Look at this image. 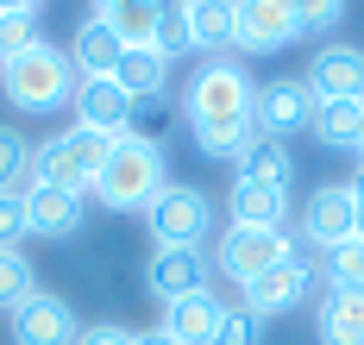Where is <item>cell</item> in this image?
Segmentation results:
<instances>
[{
    "label": "cell",
    "instance_id": "cell-19",
    "mask_svg": "<svg viewBox=\"0 0 364 345\" xmlns=\"http://www.w3.org/2000/svg\"><path fill=\"white\" fill-rule=\"evenodd\" d=\"M226 214H232V226H283V220H289V189H270V182H239V176H232Z\"/></svg>",
    "mask_w": 364,
    "mask_h": 345
},
{
    "label": "cell",
    "instance_id": "cell-37",
    "mask_svg": "<svg viewBox=\"0 0 364 345\" xmlns=\"http://www.w3.org/2000/svg\"><path fill=\"white\" fill-rule=\"evenodd\" d=\"M38 0H0V19H13V13H32Z\"/></svg>",
    "mask_w": 364,
    "mask_h": 345
},
{
    "label": "cell",
    "instance_id": "cell-14",
    "mask_svg": "<svg viewBox=\"0 0 364 345\" xmlns=\"http://www.w3.org/2000/svg\"><path fill=\"white\" fill-rule=\"evenodd\" d=\"M301 82L314 88V101H364V50L358 44H327Z\"/></svg>",
    "mask_w": 364,
    "mask_h": 345
},
{
    "label": "cell",
    "instance_id": "cell-11",
    "mask_svg": "<svg viewBox=\"0 0 364 345\" xmlns=\"http://www.w3.org/2000/svg\"><path fill=\"white\" fill-rule=\"evenodd\" d=\"M208 270H214V258L195 251V245H157L151 264H145V289L170 307L182 295H195V289H208Z\"/></svg>",
    "mask_w": 364,
    "mask_h": 345
},
{
    "label": "cell",
    "instance_id": "cell-12",
    "mask_svg": "<svg viewBox=\"0 0 364 345\" xmlns=\"http://www.w3.org/2000/svg\"><path fill=\"white\" fill-rule=\"evenodd\" d=\"M232 6H239V50H252V57H270L301 38L289 0H232Z\"/></svg>",
    "mask_w": 364,
    "mask_h": 345
},
{
    "label": "cell",
    "instance_id": "cell-38",
    "mask_svg": "<svg viewBox=\"0 0 364 345\" xmlns=\"http://www.w3.org/2000/svg\"><path fill=\"white\" fill-rule=\"evenodd\" d=\"M88 6H95V13H113V6H126V0H88Z\"/></svg>",
    "mask_w": 364,
    "mask_h": 345
},
{
    "label": "cell",
    "instance_id": "cell-35",
    "mask_svg": "<svg viewBox=\"0 0 364 345\" xmlns=\"http://www.w3.org/2000/svg\"><path fill=\"white\" fill-rule=\"evenodd\" d=\"M346 189H352V201H358V220H364V157L352 163V176H346Z\"/></svg>",
    "mask_w": 364,
    "mask_h": 345
},
{
    "label": "cell",
    "instance_id": "cell-33",
    "mask_svg": "<svg viewBox=\"0 0 364 345\" xmlns=\"http://www.w3.org/2000/svg\"><path fill=\"white\" fill-rule=\"evenodd\" d=\"M32 239V226H26V201L19 195H0V251H19Z\"/></svg>",
    "mask_w": 364,
    "mask_h": 345
},
{
    "label": "cell",
    "instance_id": "cell-24",
    "mask_svg": "<svg viewBox=\"0 0 364 345\" xmlns=\"http://www.w3.org/2000/svg\"><path fill=\"white\" fill-rule=\"evenodd\" d=\"M32 182V138L19 126H0V195H26Z\"/></svg>",
    "mask_w": 364,
    "mask_h": 345
},
{
    "label": "cell",
    "instance_id": "cell-25",
    "mask_svg": "<svg viewBox=\"0 0 364 345\" xmlns=\"http://www.w3.org/2000/svg\"><path fill=\"white\" fill-rule=\"evenodd\" d=\"M157 57H188L195 50V26H188V0H157V38H151Z\"/></svg>",
    "mask_w": 364,
    "mask_h": 345
},
{
    "label": "cell",
    "instance_id": "cell-10",
    "mask_svg": "<svg viewBox=\"0 0 364 345\" xmlns=\"http://www.w3.org/2000/svg\"><path fill=\"white\" fill-rule=\"evenodd\" d=\"M301 239H308L314 251H333V245L358 239V201H352L346 182H321V189L308 195V207H301Z\"/></svg>",
    "mask_w": 364,
    "mask_h": 345
},
{
    "label": "cell",
    "instance_id": "cell-39",
    "mask_svg": "<svg viewBox=\"0 0 364 345\" xmlns=\"http://www.w3.org/2000/svg\"><path fill=\"white\" fill-rule=\"evenodd\" d=\"M358 157H364V151H358Z\"/></svg>",
    "mask_w": 364,
    "mask_h": 345
},
{
    "label": "cell",
    "instance_id": "cell-31",
    "mask_svg": "<svg viewBox=\"0 0 364 345\" xmlns=\"http://www.w3.org/2000/svg\"><path fill=\"white\" fill-rule=\"evenodd\" d=\"M32 44H44V32H38V13H13V19H0V63L26 57Z\"/></svg>",
    "mask_w": 364,
    "mask_h": 345
},
{
    "label": "cell",
    "instance_id": "cell-6",
    "mask_svg": "<svg viewBox=\"0 0 364 345\" xmlns=\"http://www.w3.org/2000/svg\"><path fill=\"white\" fill-rule=\"evenodd\" d=\"M145 226L157 245H208V232H214V201L195 189V182H170V189L157 195L145 207Z\"/></svg>",
    "mask_w": 364,
    "mask_h": 345
},
{
    "label": "cell",
    "instance_id": "cell-27",
    "mask_svg": "<svg viewBox=\"0 0 364 345\" xmlns=\"http://www.w3.org/2000/svg\"><path fill=\"white\" fill-rule=\"evenodd\" d=\"M32 289H38L32 258H26V251H0V314H13V307L26 302Z\"/></svg>",
    "mask_w": 364,
    "mask_h": 345
},
{
    "label": "cell",
    "instance_id": "cell-30",
    "mask_svg": "<svg viewBox=\"0 0 364 345\" xmlns=\"http://www.w3.org/2000/svg\"><path fill=\"white\" fill-rule=\"evenodd\" d=\"M327 276L333 289H364V239H346L327 251Z\"/></svg>",
    "mask_w": 364,
    "mask_h": 345
},
{
    "label": "cell",
    "instance_id": "cell-20",
    "mask_svg": "<svg viewBox=\"0 0 364 345\" xmlns=\"http://www.w3.org/2000/svg\"><path fill=\"white\" fill-rule=\"evenodd\" d=\"M188 26H195V50H208V57L239 50V6L232 0H188Z\"/></svg>",
    "mask_w": 364,
    "mask_h": 345
},
{
    "label": "cell",
    "instance_id": "cell-7",
    "mask_svg": "<svg viewBox=\"0 0 364 345\" xmlns=\"http://www.w3.org/2000/svg\"><path fill=\"white\" fill-rule=\"evenodd\" d=\"M6 320H13V345H75L82 339L75 307L63 302V295H50V289H32Z\"/></svg>",
    "mask_w": 364,
    "mask_h": 345
},
{
    "label": "cell",
    "instance_id": "cell-1",
    "mask_svg": "<svg viewBox=\"0 0 364 345\" xmlns=\"http://www.w3.org/2000/svg\"><path fill=\"white\" fill-rule=\"evenodd\" d=\"M252 101H257V82L245 76V63L232 57H208L188 88H182V114H188V132L208 157H239V145L252 138Z\"/></svg>",
    "mask_w": 364,
    "mask_h": 345
},
{
    "label": "cell",
    "instance_id": "cell-13",
    "mask_svg": "<svg viewBox=\"0 0 364 345\" xmlns=\"http://www.w3.org/2000/svg\"><path fill=\"white\" fill-rule=\"evenodd\" d=\"M70 107H75V126H95V132H107V138H126L132 94H126L113 76H82L75 94H70Z\"/></svg>",
    "mask_w": 364,
    "mask_h": 345
},
{
    "label": "cell",
    "instance_id": "cell-8",
    "mask_svg": "<svg viewBox=\"0 0 364 345\" xmlns=\"http://www.w3.org/2000/svg\"><path fill=\"white\" fill-rule=\"evenodd\" d=\"M314 88L301 76H277V82H264L257 88V101H252V126L257 132H270V138H289V132H301V126H314Z\"/></svg>",
    "mask_w": 364,
    "mask_h": 345
},
{
    "label": "cell",
    "instance_id": "cell-15",
    "mask_svg": "<svg viewBox=\"0 0 364 345\" xmlns=\"http://www.w3.org/2000/svg\"><path fill=\"white\" fill-rule=\"evenodd\" d=\"M19 201H26V226H32V239H70V232L82 226V201H88V195L32 182Z\"/></svg>",
    "mask_w": 364,
    "mask_h": 345
},
{
    "label": "cell",
    "instance_id": "cell-2",
    "mask_svg": "<svg viewBox=\"0 0 364 345\" xmlns=\"http://www.w3.org/2000/svg\"><path fill=\"white\" fill-rule=\"evenodd\" d=\"M164 189H170V163H164V151H157V145H139V138H119L88 195H95L101 207H113V214H145Z\"/></svg>",
    "mask_w": 364,
    "mask_h": 345
},
{
    "label": "cell",
    "instance_id": "cell-17",
    "mask_svg": "<svg viewBox=\"0 0 364 345\" xmlns=\"http://www.w3.org/2000/svg\"><path fill=\"white\" fill-rule=\"evenodd\" d=\"M119 57H126L119 32H113L101 13H88V19L75 26V38H70V63H75V76H113V70H119Z\"/></svg>",
    "mask_w": 364,
    "mask_h": 345
},
{
    "label": "cell",
    "instance_id": "cell-5",
    "mask_svg": "<svg viewBox=\"0 0 364 345\" xmlns=\"http://www.w3.org/2000/svg\"><path fill=\"white\" fill-rule=\"evenodd\" d=\"M295 251V239L283 226H226L220 232V245H214V270L226 276V283H257L270 264H283Z\"/></svg>",
    "mask_w": 364,
    "mask_h": 345
},
{
    "label": "cell",
    "instance_id": "cell-22",
    "mask_svg": "<svg viewBox=\"0 0 364 345\" xmlns=\"http://www.w3.org/2000/svg\"><path fill=\"white\" fill-rule=\"evenodd\" d=\"M308 132L327 151H364V101H321Z\"/></svg>",
    "mask_w": 364,
    "mask_h": 345
},
{
    "label": "cell",
    "instance_id": "cell-3",
    "mask_svg": "<svg viewBox=\"0 0 364 345\" xmlns=\"http://www.w3.org/2000/svg\"><path fill=\"white\" fill-rule=\"evenodd\" d=\"M75 82L82 76H75L70 50H57V44H32L26 57L0 63V94H6L19 114H57L75 94Z\"/></svg>",
    "mask_w": 364,
    "mask_h": 345
},
{
    "label": "cell",
    "instance_id": "cell-34",
    "mask_svg": "<svg viewBox=\"0 0 364 345\" xmlns=\"http://www.w3.org/2000/svg\"><path fill=\"white\" fill-rule=\"evenodd\" d=\"M75 345H132V333L113 327V320H101V327H82V339H75Z\"/></svg>",
    "mask_w": 364,
    "mask_h": 345
},
{
    "label": "cell",
    "instance_id": "cell-9",
    "mask_svg": "<svg viewBox=\"0 0 364 345\" xmlns=\"http://www.w3.org/2000/svg\"><path fill=\"white\" fill-rule=\"evenodd\" d=\"M308 289H314V258L295 245L283 264H270L257 283H245V307L270 320V314H289V307H301V302H308Z\"/></svg>",
    "mask_w": 364,
    "mask_h": 345
},
{
    "label": "cell",
    "instance_id": "cell-16",
    "mask_svg": "<svg viewBox=\"0 0 364 345\" xmlns=\"http://www.w3.org/2000/svg\"><path fill=\"white\" fill-rule=\"evenodd\" d=\"M220 314H226V302H220L214 289H195V295H182V302L164 307V333L176 345H214Z\"/></svg>",
    "mask_w": 364,
    "mask_h": 345
},
{
    "label": "cell",
    "instance_id": "cell-29",
    "mask_svg": "<svg viewBox=\"0 0 364 345\" xmlns=\"http://www.w3.org/2000/svg\"><path fill=\"white\" fill-rule=\"evenodd\" d=\"M126 138H139V145H157V151H164V138H170V107H164V101H132Z\"/></svg>",
    "mask_w": 364,
    "mask_h": 345
},
{
    "label": "cell",
    "instance_id": "cell-32",
    "mask_svg": "<svg viewBox=\"0 0 364 345\" xmlns=\"http://www.w3.org/2000/svg\"><path fill=\"white\" fill-rule=\"evenodd\" d=\"M289 6H295L301 38H308V32H333V26L346 19V0H289Z\"/></svg>",
    "mask_w": 364,
    "mask_h": 345
},
{
    "label": "cell",
    "instance_id": "cell-28",
    "mask_svg": "<svg viewBox=\"0 0 364 345\" xmlns=\"http://www.w3.org/2000/svg\"><path fill=\"white\" fill-rule=\"evenodd\" d=\"M214 345H264V314H252L245 302H226Z\"/></svg>",
    "mask_w": 364,
    "mask_h": 345
},
{
    "label": "cell",
    "instance_id": "cell-23",
    "mask_svg": "<svg viewBox=\"0 0 364 345\" xmlns=\"http://www.w3.org/2000/svg\"><path fill=\"white\" fill-rule=\"evenodd\" d=\"M113 82L132 94V101H164V88H170V57H157V50H126L119 57V70H113Z\"/></svg>",
    "mask_w": 364,
    "mask_h": 345
},
{
    "label": "cell",
    "instance_id": "cell-26",
    "mask_svg": "<svg viewBox=\"0 0 364 345\" xmlns=\"http://www.w3.org/2000/svg\"><path fill=\"white\" fill-rule=\"evenodd\" d=\"M101 19L119 32L126 50H145V44L157 38V0H126V6H113V13H101Z\"/></svg>",
    "mask_w": 364,
    "mask_h": 345
},
{
    "label": "cell",
    "instance_id": "cell-36",
    "mask_svg": "<svg viewBox=\"0 0 364 345\" xmlns=\"http://www.w3.org/2000/svg\"><path fill=\"white\" fill-rule=\"evenodd\" d=\"M132 345H176L164 327H145V333H132Z\"/></svg>",
    "mask_w": 364,
    "mask_h": 345
},
{
    "label": "cell",
    "instance_id": "cell-18",
    "mask_svg": "<svg viewBox=\"0 0 364 345\" xmlns=\"http://www.w3.org/2000/svg\"><path fill=\"white\" fill-rule=\"evenodd\" d=\"M232 170H239V182H270V189H289L295 182V157L283 138H270V132H252L239 157H232Z\"/></svg>",
    "mask_w": 364,
    "mask_h": 345
},
{
    "label": "cell",
    "instance_id": "cell-21",
    "mask_svg": "<svg viewBox=\"0 0 364 345\" xmlns=\"http://www.w3.org/2000/svg\"><path fill=\"white\" fill-rule=\"evenodd\" d=\"M314 327H321V345H364V289H327Z\"/></svg>",
    "mask_w": 364,
    "mask_h": 345
},
{
    "label": "cell",
    "instance_id": "cell-4",
    "mask_svg": "<svg viewBox=\"0 0 364 345\" xmlns=\"http://www.w3.org/2000/svg\"><path fill=\"white\" fill-rule=\"evenodd\" d=\"M113 145H119V138L95 132V126H70V132L32 145V176H38V182H50V189L88 195V189H95V176H101V163L113 157Z\"/></svg>",
    "mask_w": 364,
    "mask_h": 345
}]
</instances>
